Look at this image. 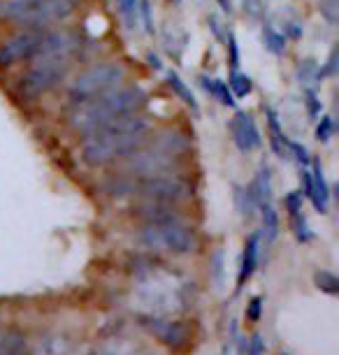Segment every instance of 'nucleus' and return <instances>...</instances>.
Returning a JSON list of instances; mask_svg holds the SVG:
<instances>
[{"mask_svg":"<svg viewBox=\"0 0 339 355\" xmlns=\"http://www.w3.org/2000/svg\"><path fill=\"white\" fill-rule=\"evenodd\" d=\"M149 132V121L139 112L114 119L105 128L84 137L82 163L86 167H105L114 160L128 158L132 151L144 146Z\"/></svg>","mask_w":339,"mask_h":355,"instance_id":"1","label":"nucleus"},{"mask_svg":"<svg viewBox=\"0 0 339 355\" xmlns=\"http://www.w3.org/2000/svg\"><path fill=\"white\" fill-rule=\"evenodd\" d=\"M147 100L149 96L139 86H114L103 96L72 105L70 125L82 137H89L119 116L142 112L147 107Z\"/></svg>","mask_w":339,"mask_h":355,"instance_id":"2","label":"nucleus"},{"mask_svg":"<svg viewBox=\"0 0 339 355\" xmlns=\"http://www.w3.org/2000/svg\"><path fill=\"white\" fill-rule=\"evenodd\" d=\"M189 149V139L179 132H168V137H161L151 149L132 151L128 156V170L130 177L144 179V177H158V174H175V170L182 165V158Z\"/></svg>","mask_w":339,"mask_h":355,"instance_id":"3","label":"nucleus"},{"mask_svg":"<svg viewBox=\"0 0 339 355\" xmlns=\"http://www.w3.org/2000/svg\"><path fill=\"white\" fill-rule=\"evenodd\" d=\"M139 244L151 251H168L172 256H189L198 249V237L193 227L182 220H172L163 225H147L139 230Z\"/></svg>","mask_w":339,"mask_h":355,"instance_id":"4","label":"nucleus"},{"mask_svg":"<svg viewBox=\"0 0 339 355\" xmlns=\"http://www.w3.org/2000/svg\"><path fill=\"white\" fill-rule=\"evenodd\" d=\"M68 70H70V58H42V61H33L31 68L19 77L17 96L26 100L44 96V93L54 91L68 77Z\"/></svg>","mask_w":339,"mask_h":355,"instance_id":"5","label":"nucleus"},{"mask_svg":"<svg viewBox=\"0 0 339 355\" xmlns=\"http://www.w3.org/2000/svg\"><path fill=\"white\" fill-rule=\"evenodd\" d=\"M125 79V70L116 63H101L93 65V68L84 70L75 82L70 84L68 89V100L70 105L84 103V100H91L96 96H103L114 86H121Z\"/></svg>","mask_w":339,"mask_h":355,"instance_id":"6","label":"nucleus"},{"mask_svg":"<svg viewBox=\"0 0 339 355\" xmlns=\"http://www.w3.org/2000/svg\"><path fill=\"white\" fill-rule=\"evenodd\" d=\"M135 196L149 202L177 205L193 196V186L179 174H158V177L135 179Z\"/></svg>","mask_w":339,"mask_h":355,"instance_id":"7","label":"nucleus"},{"mask_svg":"<svg viewBox=\"0 0 339 355\" xmlns=\"http://www.w3.org/2000/svg\"><path fill=\"white\" fill-rule=\"evenodd\" d=\"M42 28H26L15 33L12 37L0 42V70H8L12 65L31 61L42 44Z\"/></svg>","mask_w":339,"mask_h":355,"instance_id":"8","label":"nucleus"},{"mask_svg":"<svg viewBox=\"0 0 339 355\" xmlns=\"http://www.w3.org/2000/svg\"><path fill=\"white\" fill-rule=\"evenodd\" d=\"M75 10H77V0H42V3H37V5H33V8L26 10L15 24L40 28V26H46L51 21L68 19Z\"/></svg>","mask_w":339,"mask_h":355,"instance_id":"9","label":"nucleus"},{"mask_svg":"<svg viewBox=\"0 0 339 355\" xmlns=\"http://www.w3.org/2000/svg\"><path fill=\"white\" fill-rule=\"evenodd\" d=\"M230 137L242 153H254L263 146V135L256 125V119L244 110L235 112V116L230 119Z\"/></svg>","mask_w":339,"mask_h":355,"instance_id":"10","label":"nucleus"},{"mask_svg":"<svg viewBox=\"0 0 339 355\" xmlns=\"http://www.w3.org/2000/svg\"><path fill=\"white\" fill-rule=\"evenodd\" d=\"M79 49V37L70 31H44L42 44L31 61H42V58H70Z\"/></svg>","mask_w":339,"mask_h":355,"instance_id":"11","label":"nucleus"},{"mask_svg":"<svg viewBox=\"0 0 339 355\" xmlns=\"http://www.w3.org/2000/svg\"><path fill=\"white\" fill-rule=\"evenodd\" d=\"M151 334H156L158 339L163 341L165 346L175 348H186L189 346V339H191V332L189 327L184 323H179V320H163V318H144L142 323Z\"/></svg>","mask_w":339,"mask_h":355,"instance_id":"12","label":"nucleus"},{"mask_svg":"<svg viewBox=\"0 0 339 355\" xmlns=\"http://www.w3.org/2000/svg\"><path fill=\"white\" fill-rule=\"evenodd\" d=\"M261 244H263V234L261 232H251L244 242V253H242V265H239V277H237V291H242L244 284L254 277L258 270V258H261Z\"/></svg>","mask_w":339,"mask_h":355,"instance_id":"13","label":"nucleus"},{"mask_svg":"<svg viewBox=\"0 0 339 355\" xmlns=\"http://www.w3.org/2000/svg\"><path fill=\"white\" fill-rule=\"evenodd\" d=\"M135 214L147 225H163V223H172V220H182V216H179L175 209V205L149 202V200H144V205H139Z\"/></svg>","mask_w":339,"mask_h":355,"instance_id":"14","label":"nucleus"},{"mask_svg":"<svg viewBox=\"0 0 339 355\" xmlns=\"http://www.w3.org/2000/svg\"><path fill=\"white\" fill-rule=\"evenodd\" d=\"M311 182H314V189H316V196H314V205L318 214H328V207H330V196H332V189L325 179V172H323V165L318 158H311Z\"/></svg>","mask_w":339,"mask_h":355,"instance_id":"15","label":"nucleus"},{"mask_svg":"<svg viewBox=\"0 0 339 355\" xmlns=\"http://www.w3.org/2000/svg\"><path fill=\"white\" fill-rule=\"evenodd\" d=\"M263 110H265V119H268V135H270L272 151H275L279 158H288V153H286V144H288L290 137L284 132L277 110H275V107H270V105H263Z\"/></svg>","mask_w":339,"mask_h":355,"instance_id":"16","label":"nucleus"},{"mask_svg":"<svg viewBox=\"0 0 339 355\" xmlns=\"http://www.w3.org/2000/svg\"><path fill=\"white\" fill-rule=\"evenodd\" d=\"M251 193L256 198V205L263 207V205H272V193H275V186H272V170L268 163H263L258 167L254 182L249 184Z\"/></svg>","mask_w":339,"mask_h":355,"instance_id":"17","label":"nucleus"},{"mask_svg":"<svg viewBox=\"0 0 339 355\" xmlns=\"http://www.w3.org/2000/svg\"><path fill=\"white\" fill-rule=\"evenodd\" d=\"M198 79H200L202 89L207 91L218 105H223V107H235L237 105V100H235V96H232L228 82H223V79H216V77H209V75H200Z\"/></svg>","mask_w":339,"mask_h":355,"instance_id":"18","label":"nucleus"},{"mask_svg":"<svg viewBox=\"0 0 339 355\" xmlns=\"http://www.w3.org/2000/svg\"><path fill=\"white\" fill-rule=\"evenodd\" d=\"M165 79H168L170 91L175 93V96H177L179 100H182V103H184L186 107H189V110H191L193 114H198V112H200V105H198L195 96H193L191 86L184 82L182 75H179L177 70H168V72H165Z\"/></svg>","mask_w":339,"mask_h":355,"instance_id":"19","label":"nucleus"},{"mask_svg":"<svg viewBox=\"0 0 339 355\" xmlns=\"http://www.w3.org/2000/svg\"><path fill=\"white\" fill-rule=\"evenodd\" d=\"M235 193H232V198H235V209L239 214V218L242 220H254L256 211H258V205H256V198L254 193H251L249 186H239L235 184V189H232Z\"/></svg>","mask_w":339,"mask_h":355,"instance_id":"20","label":"nucleus"},{"mask_svg":"<svg viewBox=\"0 0 339 355\" xmlns=\"http://www.w3.org/2000/svg\"><path fill=\"white\" fill-rule=\"evenodd\" d=\"M297 82H300L302 89H318L321 86V79H323V70L314 58H304L297 65Z\"/></svg>","mask_w":339,"mask_h":355,"instance_id":"21","label":"nucleus"},{"mask_svg":"<svg viewBox=\"0 0 339 355\" xmlns=\"http://www.w3.org/2000/svg\"><path fill=\"white\" fill-rule=\"evenodd\" d=\"M286 42H288L286 33L277 31L275 26H270V24L263 26V44H265V49L272 53V56H284V53H286Z\"/></svg>","mask_w":339,"mask_h":355,"instance_id":"22","label":"nucleus"},{"mask_svg":"<svg viewBox=\"0 0 339 355\" xmlns=\"http://www.w3.org/2000/svg\"><path fill=\"white\" fill-rule=\"evenodd\" d=\"M258 211H261V218H263V237L265 242H275L279 230H281V223H279V214L272 205H263L258 207Z\"/></svg>","mask_w":339,"mask_h":355,"instance_id":"23","label":"nucleus"},{"mask_svg":"<svg viewBox=\"0 0 339 355\" xmlns=\"http://www.w3.org/2000/svg\"><path fill=\"white\" fill-rule=\"evenodd\" d=\"M228 86H230V91L235 98H247L249 93L254 91V79L242 70H232L230 77H228Z\"/></svg>","mask_w":339,"mask_h":355,"instance_id":"24","label":"nucleus"},{"mask_svg":"<svg viewBox=\"0 0 339 355\" xmlns=\"http://www.w3.org/2000/svg\"><path fill=\"white\" fill-rule=\"evenodd\" d=\"M116 3V10L121 19L125 21V28L128 31H137V24H139V17H137V10H139V0H114Z\"/></svg>","mask_w":339,"mask_h":355,"instance_id":"25","label":"nucleus"},{"mask_svg":"<svg viewBox=\"0 0 339 355\" xmlns=\"http://www.w3.org/2000/svg\"><path fill=\"white\" fill-rule=\"evenodd\" d=\"M0 355H28L26 351V339L19 332H8L0 341Z\"/></svg>","mask_w":339,"mask_h":355,"instance_id":"26","label":"nucleus"},{"mask_svg":"<svg viewBox=\"0 0 339 355\" xmlns=\"http://www.w3.org/2000/svg\"><path fill=\"white\" fill-rule=\"evenodd\" d=\"M290 227H293V234L300 244H307L314 239V232H311L309 220H307V216H304V211H297L290 216Z\"/></svg>","mask_w":339,"mask_h":355,"instance_id":"27","label":"nucleus"},{"mask_svg":"<svg viewBox=\"0 0 339 355\" xmlns=\"http://www.w3.org/2000/svg\"><path fill=\"white\" fill-rule=\"evenodd\" d=\"M314 137L318 142H330L332 137H335V119L330 116V114H321V116L316 119V128H314Z\"/></svg>","mask_w":339,"mask_h":355,"instance_id":"28","label":"nucleus"},{"mask_svg":"<svg viewBox=\"0 0 339 355\" xmlns=\"http://www.w3.org/2000/svg\"><path fill=\"white\" fill-rule=\"evenodd\" d=\"M314 284H316L318 291H323V293H328V295H337L339 293V279L332 272H328V270L316 272L314 274Z\"/></svg>","mask_w":339,"mask_h":355,"instance_id":"29","label":"nucleus"},{"mask_svg":"<svg viewBox=\"0 0 339 355\" xmlns=\"http://www.w3.org/2000/svg\"><path fill=\"white\" fill-rule=\"evenodd\" d=\"M286 153H288V156L293 158L300 167H307V165L311 163V153H309V149H307L304 144L295 142V139H288V144H286Z\"/></svg>","mask_w":339,"mask_h":355,"instance_id":"30","label":"nucleus"},{"mask_svg":"<svg viewBox=\"0 0 339 355\" xmlns=\"http://www.w3.org/2000/svg\"><path fill=\"white\" fill-rule=\"evenodd\" d=\"M304 107H307V114L311 119H316L323 114V103H321V93L318 89H304Z\"/></svg>","mask_w":339,"mask_h":355,"instance_id":"31","label":"nucleus"},{"mask_svg":"<svg viewBox=\"0 0 339 355\" xmlns=\"http://www.w3.org/2000/svg\"><path fill=\"white\" fill-rule=\"evenodd\" d=\"M318 12L330 26H337L339 21V0H318Z\"/></svg>","mask_w":339,"mask_h":355,"instance_id":"32","label":"nucleus"},{"mask_svg":"<svg viewBox=\"0 0 339 355\" xmlns=\"http://www.w3.org/2000/svg\"><path fill=\"white\" fill-rule=\"evenodd\" d=\"M225 51H228V63L232 70L239 68V46H237V37L232 31H225Z\"/></svg>","mask_w":339,"mask_h":355,"instance_id":"33","label":"nucleus"},{"mask_svg":"<svg viewBox=\"0 0 339 355\" xmlns=\"http://www.w3.org/2000/svg\"><path fill=\"white\" fill-rule=\"evenodd\" d=\"M137 17L142 19V24H144V33H147V35H154L156 28H154V15H151V3H149V0H139Z\"/></svg>","mask_w":339,"mask_h":355,"instance_id":"34","label":"nucleus"},{"mask_svg":"<svg viewBox=\"0 0 339 355\" xmlns=\"http://www.w3.org/2000/svg\"><path fill=\"white\" fill-rule=\"evenodd\" d=\"M302 202H304L302 193L300 191H290L288 196L284 198V207H286V211H288V216H293V214H297V211H304Z\"/></svg>","mask_w":339,"mask_h":355,"instance_id":"35","label":"nucleus"},{"mask_svg":"<svg viewBox=\"0 0 339 355\" xmlns=\"http://www.w3.org/2000/svg\"><path fill=\"white\" fill-rule=\"evenodd\" d=\"M261 309H263V297H251V302L247 306V320H251V323H258L261 320Z\"/></svg>","mask_w":339,"mask_h":355,"instance_id":"36","label":"nucleus"},{"mask_svg":"<svg viewBox=\"0 0 339 355\" xmlns=\"http://www.w3.org/2000/svg\"><path fill=\"white\" fill-rule=\"evenodd\" d=\"M337 63H339V51H337V46L330 51V56H328V61H325V65H321V70H323V77H335L337 75Z\"/></svg>","mask_w":339,"mask_h":355,"instance_id":"37","label":"nucleus"},{"mask_svg":"<svg viewBox=\"0 0 339 355\" xmlns=\"http://www.w3.org/2000/svg\"><path fill=\"white\" fill-rule=\"evenodd\" d=\"M244 351H247V355H263L265 353V341H263L261 334H254V337L247 341V348H244Z\"/></svg>","mask_w":339,"mask_h":355,"instance_id":"38","label":"nucleus"},{"mask_svg":"<svg viewBox=\"0 0 339 355\" xmlns=\"http://www.w3.org/2000/svg\"><path fill=\"white\" fill-rule=\"evenodd\" d=\"M265 3H268V0H244V12H249L251 19H258L261 12L265 10Z\"/></svg>","mask_w":339,"mask_h":355,"instance_id":"39","label":"nucleus"},{"mask_svg":"<svg viewBox=\"0 0 339 355\" xmlns=\"http://www.w3.org/2000/svg\"><path fill=\"white\" fill-rule=\"evenodd\" d=\"M147 61H149V68H154V70H161V58L156 56V53H147Z\"/></svg>","mask_w":339,"mask_h":355,"instance_id":"40","label":"nucleus"},{"mask_svg":"<svg viewBox=\"0 0 339 355\" xmlns=\"http://www.w3.org/2000/svg\"><path fill=\"white\" fill-rule=\"evenodd\" d=\"M216 3H218V8H221L223 12H228V15L232 12V0H216Z\"/></svg>","mask_w":339,"mask_h":355,"instance_id":"41","label":"nucleus"},{"mask_svg":"<svg viewBox=\"0 0 339 355\" xmlns=\"http://www.w3.org/2000/svg\"><path fill=\"white\" fill-rule=\"evenodd\" d=\"M288 33H290V37H300L302 35L300 28H297V24H288Z\"/></svg>","mask_w":339,"mask_h":355,"instance_id":"42","label":"nucleus"},{"mask_svg":"<svg viewBox=\"0 0 339 355\" xmlns=\"http://www.w3.org/2000/svg\"><path fill=\"white\" fill-rule=\"evenodd\" d=\"M221 355H232V341H228V344L221 348Z\"/></svg>","mask_w":339,"mask_h":355,"instance_id":"43","label":"nucleus"},{"mask_svg":"<svg viewBox=\"0 0 339 355\" xmlns=\"http://www.w3.org/2000/svg\"><path fill=\"white\" fill-rule=\"evenodd\" d=\"M0 15H3V0H0Z\"/></svg>","mask_w":339,"mask_h":355,"instance_id":"44","label":"nucleus"}]
</instances>
